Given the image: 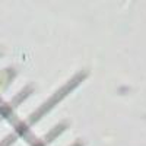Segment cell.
I'll return each instance as SVG.
<instances>
[{"instance_id": "cell-3", "label": "cell", "mask_w": 146, "mask_h": 146, "mask_svg": "<svg viewBox=\"0 0 146 146\" xmlns=\"http://www.w3.org/2000/svg\"><path fill=\"white\" fill-rule=\"evenodd\" d=\"M67 126H69V124H67V121H60V123H57L53 129L48 130L47 135H44L38 142L34 143L32 146H50V145L56 140V137H58V136L67 129Z\"/></svg>"}, {"instance_id": "cell-2", "label": "cell", "mask_w": 146, "mask_h": 146, "mask_svg": "<svg viewBox=\"0 0 146 146\" xmlns=\"http://www.w3.org/2000/svg\"><path fill=\"white\" fill-rule=\"evenodd\" d=\"M32 92H34V86H32V85H27V86H23L9 102H6L2 108H0V121L5 120L6 117H9V115L21 105V102L25 101Z\"/></svg>"}, {"instance_id": "cell-4", "label": "cell", "mask_w": 146, "mask_h": 146, "mask_svg": "<svg viewBox=\"0 0 146 146\" xmlns=\"http://www.w3.org/2000/svg\"><path fill=\"white\" fill-rule=\"evenodd\" d=\"M15 76H16V70L13 67H7L0 72V91L6 89L12 83V80L15 79Z\"/></svg>"}, {"instance_id": "cell-1", "label": "cell", "mask_w": 146, "mask_h": 146, "mask_svg": "<svg viewBox=\"0 0 146 146\" xmlns=\"http://www.w3.org/2000/svg\"><path fill=\"white\" fill-rule=\"evenodd\" d=\"M88 75H89V72H88L86 69H82L80 72L76 73V75H73V76L63 85V86H60V88L50 96V98L45 100L38 108L35 110L34 113H31V114L28 115V118L23 121V123H25L28 127H31V126L35 124V123H38V121H40L47 113H50L51 110H53L60 101H62V100H64L73 89H76L79 85L88 78Z\"/></svg>"}, {"instance_id": "cell-5", "label": "cell", "mask_w": 146, "mask_h": 146, "mask_svg": "<svg viewBox=\"0 0 146 146\" xmlns=\"http://www.w3.org/2000/svg\"><path fill=\"white\" fill-rule=\"evenodd\" d=\"M19 136H22V131L19 129H15V131H12L10 135H7L6 137H3L0 140V146H12Z\"/></svg>"}, {"instance_id": "cell-6", "label": "cell", "mask_w": 146, "mask_h": 146, "mask_svg": "<svg viewBox=\"0 0 146 146\" xmlns=\"http://www.w3.org/2000/svg\"><path fill=\"white\" fill-rule=\"evenodd\" d=\"M70 146H85V143H83L80 139H78V140H75V142H73Z\"/></svg>"}]
</instances>
